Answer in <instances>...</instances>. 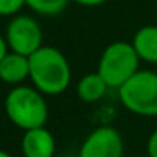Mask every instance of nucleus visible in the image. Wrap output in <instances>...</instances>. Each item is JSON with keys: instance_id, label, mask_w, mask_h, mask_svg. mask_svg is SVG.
Listing matches in <instances>:
<instances>
[{"instance_id": "1", "label": "nucleus", "mask_w": 157, "mask_h": 157, "mask_svg": "<svg viewBox=\"0 0 157 157\" xmlns=\"http://www.w3.org/2000/svg\"><path fill=\"white\" fill-rule=\"evenodd\" d=\"M31 61V81L42 95H59L69 86L71 68L68 59L61 51L51 46H42L41 49L29 56Z\"/></svg>"}, {"instance_id": "2", "label": "nucleus", "mask_w": 157, "mask_h": 157, "mask_svg": "<svg viewBox=\"0 0 157 157\" xmlns=\"http://www.w3.org/2000/svg\"><path fill=\"white\" fill-rule=\"evenodd\" d=\"M5 112H7L9 120L24 132L44 127L49 115L44 95L37 88L24 85L15 86L7 93Z\"/></svg>"}, {"instance_id": "3", "label": "nucleus", "mask_w": 157, "mask_h": 157, "mask_svg": "<svg viewBox=\"0 0 157 157\" xmlns=\"http://www.w3.org/2000/svg\"><path fill=\"white\" fill-rule=\"evenodd\" d=\"M140 58L132 42L117 41L105 48L98 63V73L110 88L123 86L139 69Z\"/></svg>"}, {"instance_id": "4", "label": "nucleus", "mask_w": 157, "mask_h": 157, "mask_svg": "<svg viewBox=\"0 0 157 157\" xmlns=\"http://www.w3.org/2000/svg\"><path fill=\"white\" fill-rule=\"evenodd\" d=\"M122 105L140 117H157V73L139 71L118 88Z\"/></svg>"}, {"instance_id": "5", "label": "nucleus", "mask_w": 157, "mask_h": 157, "mask_svg": "<svg viewBox=\"0 0 157 157\" xmlns=\"http://www.w3.org/2000/svg\"><path fill=\"white\" fill-rule=\"evenodd\" d=\"M5 41L12 52L24 56H32L42 48V31L37 21L29 15H15L7 25Z\"/></svg>"}, {"instance_id": "6", "label": "nucleus", "mask_w": 157, "mask_h": 157, "mask_svg": "<svg viewBox=\"0 0 157 157\" xmlns=\"http://www.w3.org/2000/svg\"><path fill=\"white\" fill-rule=\"evenodd\" d=\"M79 157H123V139L113 127H98L85 139Z\"/></svg>"}, {"instance_id": "7", "label": "nucleus", "mask_w": 157, "mask_h": 157, "mask_svg": "<svg viewBox=\"0 0 157 157\" xmlns=\"http://www.w3.org/2000/svg\"><path fill=\"white\" fill-rule=\"evenodd\" d=\"M21 150L24 157H52L56 152L54 135L44 127L25 130L21 140Z\"/></svg>"}, {"instance_id": "8", "label": "nucleus", "mask_w": 157, "mask_h": 157, "mask_svg": "<svg viewBox=\"0 0 157 157\" xmlns=\"http://www.w3.org/2000/svg\"><path fill=\"white\" fill-rule=\"evenodd\" d=\"M31 76V61L27 56L9 52L0 58V78L9 85H19Z\"/></svg>"}, {"instance_id": "9", "label": "nucleus", "mask_w": 157, "mask_h": 157, "mask_svg": "<svg viewBox=\"0 0 157 157\" xmlns=\"http://www.w3.org/2000/svg\"><path fill=\"white\" fill-rule=\"evenodd\" d=\"M142 61L157 64V25H144L135 32L132 41Z\"/></svg>"}, {"instance_id": "10", "label": "nucleus", "mask_w": 157, "mask_h": 157, "mask_svg": "<svg viewBox=\"0 0 157 157\" xmlns=\"http://www.w3.org/2000/svg\"><path fill=\"white\" fill-rule=\"evenodd\" d=\"M110 86L106 85V81L100 76V73H88L86 76H83L79 79L78 86H76V93H78L79 100L85 103H95L98 100H101L105 96L106 90Z\"/></svg>"}, {"instance_id": "11", "label": "nucleus", "mask_w": 157, "mask_h": 157, "mask_svg": "<svg viewBox=\"0 0 157 157\" xmlns=\"http://www.w3.org/2000/svg\"><path fill=\"white\" fill-rule=\"evenodd\" d=\"M69 0H25V5L41 15H58L66 9Z\"/></svg>"}, {"instance_id": "12", "label": "nucleus", "mask_w": 157, "mask_h": 157, "mask_svg": "<svg viewBox=\"0 0 157 157\" xmlns=\"http://www.w3.org/2000/svg\"><path fill=\"white\" fill-rule=\"evenodd\" d=\"M25 5V0H0V14L9 17L14 15Z\"/></svg>"}, {"instance_id": "13", "label": "nucleus", "mask_w": 157, "mask_h": 157, "mask_svg": "<svg viewBox=\"0 0 157 157\" xmlns=\"http://www.w3.org/2000/svg\"><path fill=\"white\" fill-rule=\"evenodd\" d=\"M147 154H149V157H157V130L150 133L149 140H147Z\"/></svg>"}, {"instance_id": "14", "label": "nucleus", "mask_w": 157, "mask_h": 157, "mask_svg": "<svg viewBox=\"0 0 157 157\" xmlns=\"http://www.w3.org/2000/svg\"><path fill=\"white\" fill-rule=\"evenodd\" d=\"M73 2H76L79 5H85V7H96V5L105 4L106 0H73Z\"/></svg>"}, {"instance_id": "15", "label": "nucleus", "mask_w": 157, "mask_h": 157, "mask_svg": "<svg viewBox=\"0 0 157 157\" xmlns=\"http://www.w3.org/2000/svg\"><path fill=\"white\" fill-rule=\"evenodd\" d=\"M0 157H12V155H10L9 152H5V150H4V152H0Z\"/></svg>"}]
</instances>
